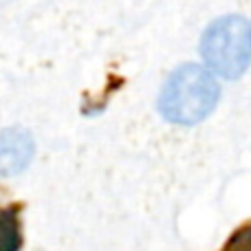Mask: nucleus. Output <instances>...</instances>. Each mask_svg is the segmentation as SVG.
<instances>
[{"instance_id": "20e7f679", "label": "nucleus", "mask_w": 251, "mask_h": 251, "mask_svg": "<svg viewBox=\"0 0 251 251\" xmlns=\"http://www.w3.org/2000/svg\"><path fill=\"white\" fill-rule=\"evenodd\" d=\"M20 247H22L20 207L18 205L0 207V251H20Z\"/></svg>"}, {"instance_id": "f257e3e1", "label": "nucleus", "mask_w": 251, "mask_h": 251, "mask_svg": "<svg viewBox=\"0 0 251 251\" xmlns=\"http://www.w3.org/2000/svg\"><path fill=\"white\" fill-rule=\"evenodd\" d=\"M221 100V86L199 64H181L159 93V113L165 122L194 126L207 119Z\"/></svg>"}, {"instance_id": "f03ea898", "label": "nucleus", "mask_w": 251, "mask_h": 251, "mask_svg": "<svg viewBox=\"0 0 251 251\" xmlns=\"http://www.w3.org/2000/svg\"><path fill=\"white\" fill-rule=\"evenodd\" d=\"M201 55L212 73L238 79L251 64V22L243 16L216 18L201 38Z\"/></svg>"}, {"instance_id": "39448f33", "label": "nucleus", "mask_w": 251, "mask_h": 251, "mask_svg": "<svg viewBox=\"0 0 251 251\" xmlns=\"http://www.w3.org/2000/svg\"><path fill=\"white\" fill-rule=\"evenodd\" d=\"M221 251H251V223L236 229Z\"/></svg>"}, {"instance_id": "7ed1b4c3", "label": "nucleus", "mask_w": 251, "mask_h": 251, "mask_svg": "<svg viewBox=\"0 0 251 251\" xmlns=\"http://www.w3.org/2000/svg\"><path fill=\"white\" fill-rule=\"evenodd\" d=\"M35 143L29 130L7 128L0 132V176H16L31 163Z\"/></svg>"}]
</instances>
